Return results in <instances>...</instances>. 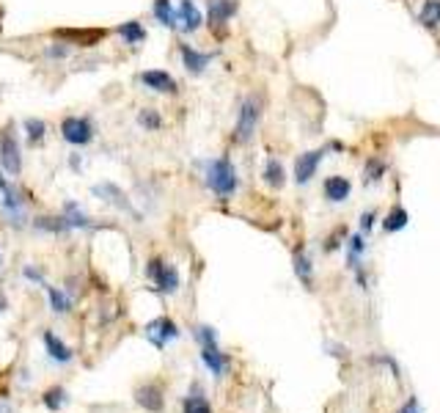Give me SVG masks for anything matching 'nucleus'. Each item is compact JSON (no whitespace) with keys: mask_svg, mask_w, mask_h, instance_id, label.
Instances as JSON below:
<instances>
[{"mask_svg":"<svg viewBox=\"0 0 440 413\" xmlns=\"http://www.w3.org/2000/svg\"><path fill=\"white\" fill-rule=\"evenodd\" d=\"M22 276H25V279H28V281H33V284H47V281H44V276H41V270H33L31 265H25V267H22Z\"/></svg>","mask_w":440,"mask_h":413,"instance_id":"33","label":"nucleus"},{"mask_svg":"<svg viewBox=\"0 0 440 413\" xmlns=\"http://www.w3.org/2000/svg\"><path fill=\"white\" fill-rule=\"evenodd\" d=\"M0 413H14V411H11V405H8L6 400H0Z\"/></svg>","mask_w":440,"mask_h":413,"instance_id":"37","label":"nucleus"},{"mask_svg":"<svg viewBox=\"0 0 440 413\" xmlns=\"http://www.w3.org/2000/svg\"><path fill=\"white\" fill-rule=\"evenodd\" d=\"M119 33H122V39H124V44H141L143 39H146V28L138 23V20H127L119 25Z\"/></svg>","mask_w":440,"mask_h":413,"instance_id":"23","label":"nucleus"},{"mask_svg":"<svg viewBox=\"0 0 440 413\" xmlns=\"http://www.w3.org/2000/svg\"><path fill=\"white\" fill-rule=\"evenodd\" d=\"M63 221L69 223V229H91V226H94L91 218H89L75 201H66V204H63Z\"/></svg>","mask_w":440,"mask_h":413,"instance_id":"20","label":"nucleus"},{"mask_svg":"<svg viewBox=\"0 0 440 413\" xmlns=\"http://www.w3.org/2000/svg\"><path fill=\"white\" fill-rule=\"evenodd\" d=\"M33 226L39 229V231H50V234H66L69 231V223L63 221V215H39V218H33Z\"/></svg>","mask_w":440,"mask_h":413,"instance_id":"22","label":"nucleus"},{"mask_svg":"<svg viewBox=\"0 0 440 413\" xmlns=\"http://www.w3.org/2000/svg\"><path fill=\"white\" fill-rule=\"evenodd\" d=\"M44 289H47V298H50V309H53L56 314H69V312H72V298H69L63 289L50 286V284H44Z\"/></svg>","mask_w":440,"mask_h":413,"instance_id":"21","label":"nucleus"},{"mask_svg":"<svg viewBox=\"0 0 440 413\" xmlns=\"http://www.w3.org/2000/svg\"><path fill=\"white\" fill-rule=\"evenodd\" d=\"M176 20H179V28L185 33H195L201 28V23H204V17H201V11H198V6H195L193 0H182V3H179Z\"/></svg>","mask_w":440,"mask_h":413,"instance_id":"14","label":"nucleus"},{"mask_svg":"<svg viewBox=\"0 0 440 413\" xmlns=\"http://www.w3.org/2000/svg\"><path fill=\"white\" fill-rule=\"evenodd\" d=\"M377 221V215L375 212H363V218H361V231L366 234V231H372V226Z\"/></svg>","mask_w":440,"mask_h":413,"instance_id":"34","label":"nucleus"},{"mask_svg":"<svg viewBox=\"0 0 440 413\" xmlns=\"http://www.w3.org/2000/svg\"><path fill=\"white\" fill-rule=\"evenodd\" d=\"M349 191H352V185H349V179L344 177H328L325 179V196H328V201H333V204H342L349 198Z\"/></svg>","mask_w":440,"mask_h":413,"instance_id":"17","label":"nucleus"},{"mask_svg":"<svg viewBox=\"0 0 440 413\" xmlns=\"http://www.w3.org/2000/svg\"><path fill=\"white\" fill-rule=\"evenodd\" d=\"M264 182H267L270 188H283V182H286L283 165L276 158H270L267 163H264Z\"/></svg>","mask_w":440,"mask_h":413,"instance_id":"25","label":"nucleus"},{"mask_svg":"<svg viewBox=\"0 0 440 413\" xmlns=\"http://www.w3.org/2000/svg\"><path fill=\"white\" fill-rule=\"evenodd\" d=\"M380 174H382V163L380 160H369V165H366V182L380 179Z\"/></svg>","mask_w":440,"mask_h":413,"instance_id":"32","label":"nucleus"},{"mask_svg":"<svg viewBox=\"0 0 440 413\" xmlns=\"http://www.w3.org/2000/svg\"><path fill=\"white\" fill-rule=\"evenodd\" d=\"M138 125L146 129V132H157V129H162V116H160L155 108H143L138 113Z\"/></svg>","mask_w":440,"mask_h":413,"instance_id":"26","label":"nucleus"},{"mask_svg":"<svg viewBox=\"0 0 440 413\" xmlns=\"http://www.w3.org/2000/svg\"><path fill=\"white\" fill-rule=\"evenodd\" d=\"M6 309H8V300H6V295L0 292V312H6Z\"/></svg>","mask_w":440,"mask_h":413,"instance_id":"38","label":"nucleus"},{"mask_svg":"<svg viewBox=\"0 0 440 413\" xmlns=\"http://www.w3.org/2000/svg\"><path fill=\"white\" fill-rule=\"evenodd\" d=\"M152 11H155V17H157L160 25H165V28H179V20H176V8L171 6V0H155L152 3Z\"/></svg>","mask_w":440,"mask_h":413,"instance_id":"19","label":"nucleus"},{"mask_svg":"<svg viewBox=\"0 0 440 413\" xmlns=\"http://www.w3.org/2000/svg\"><path fill=\"white\" fill-rule=\"evenodd\" d=\"M3 210H6V215L11 218V223L17 229L25 226V198H22V193L17 191V188H11V185L3 188Z\"/></svg>","mask_w":440,"mask_h":413,"instance_id":"9","label":"nucleus"},{"mask_svg":"<svg viewBox=\"0 0 440 413\" xmlns=\"http://www.w3.org/2000/svg\"><path fill=\"white\" fill-rule=\"evenodd\" d=\"M135 402L149 413H162L165 408V400H162V388L157 383H146V386H138L135 388Z\"/></svg>","mask_w":440,"mask_h":413,"instance_id":"10","label":"nucleus"},{"mask_svg":"<svg viewBox=\"0 0 440 413\" xmlns=\"http://www.w3.org/2000/svg\"><path fill=\"white\" fill-rule=\"evenodd\" d=\"M322 158H325V152L316 149V152H306V155H300V158L295 160V182H297V185L311 182V177L316 174Z\"/></svg>","mask_w":440,"mask_h":413,"instance_id":"11","label":"nucleus"},{"mask_svg":"<svg viewBox=\"0 0 440 413\" xmlns=\"http://www.w3.org/2000/svg\"><path fill=\"white\" fill-rule=\"evenodd\" d=\"M385 231H402L405 226H408V212L399 207V210H391V215L385 218Z\"/></svg>","mask_w":440,"mask_h":413,"instance_id":"31","label":"nucleus"},{"mask_svg":"<svg viewBox=\"0 0 440 413\" xmlns=\"http://www.w3.org/2000/svg\"><path fill=\"white\" fill-rule=\"evenodd\" d=\"M179 53H182V64H185L190 75H204V69L212 64V53H201L190 44H182Z\"/></svg>","mask_w":440,"mask_h":413,"instance_id":"13","label":"nucleus"},{"mask_svg":"<svg viewBox=\"0 0 440 413\" xmlns=\"http://www.w3.org/2000/svg\"><path fill=\"white\" fill-rule=\"evenodd\" d=\"M6 185H8V182H6V177H3V171H0V191H3Z\"/></svg>","mask_w":440,"mask_h":413,"instance_id":"39","label":"nucleus"},{"mask_svg":"<svg viewBox=\"0 0 440 413\" xmlns=\"http://www.w3.org/2000/svg\"><path fill=\"white\" fill-rule=\"evenodd\" d=\"M41 402H44V408H47V411L56 413L63 405V402H66V391H63L61 386H53V388H47V391H44Z\"/></svg>","mask_w":440,"mask_h":413,"instance_id":"27","label":"nucleus"},{"mask_svg":"<svg viewBox=\"0 0 440 413\" xmlns=\"http://www.w3.org/2000/svg\"><path fill=\"white\" fill-rule=\"evenodd\" d=\"M259 119H261V105H259V99H256V96L242 99V105H240V113H237L234 141H237V144H248V141L253 138V132H256Z\"/></svg>","mask_w":440,"mask_h":413,"instance_id":"2","label":"nucleus"},{"mask_svg":"<svg viewBox=\"0 0 440 413\" xmlns=\"http://www.w3.org/2000/svg\"><path fill=\"white\" fill-rule=\"evenodd\" d=\"M25 135H28V141L36 146V144H41V141H44V135H47V125H44L41 119H25Z\"/></svg>","mask_w":440,"mask_h":413,"instance_id":"28","label":"nucleus"},{"mask_svg":"<svg viewBox=\"0 0 440 413\" xmlns=\"http://www.w3.org/2000/svg\"><path fill=\"white\" fill-rule=\"evenodd\" d=\"M0 163H3V171L8 177H20L22 174V155H20V144H17L11 127H6L0 132Z\"/></svg>","mask_w":440,"mask_h":413,"instance_id":"5","label":"nucleus"},{"mask_svg":"<svg viewBox=\"0 0 440 413\" xmlns=\"http://www.w3.org/2000/svg\"><path fill=\"white\" fill-rule=\"evenodd\" d=\"M141 83H143L146 89L157 91V94H176V91H179L176 80H174L168 72H162V69H149V72H143V75H141Z\"/></svg>","mask_w":440,"mask_h":413,"instance_id":"12","label":"nucleus"},{"mask_svg":"<svg viewBox=\"0 0 440 413\" xmlns=\"http://www.w3.org/2000/svg\"><path fill=\"white\" fill-rule=\"evenodd\" d=\"M201 361H204V367L215 375V378H220L226 369H228V358L220 352L218 342H209V345H201Z\"/></svg>","mask_w":440,"mask_h":413,"instance_id":"15","label":"nucleus"},{"mask_svg":"<svg viewBox=\"0 0 440 413\" xmlns=\"http://www.w3.org/2000/svg\"><path fill=\"white\" fill-rule=\"evenodd\" d=\"M146 276H149V281H155V286H157L160 292L174 295V292L179 289V270H176L174 265L162 262L160 256L146 262Z\"/></svg>","mask_w":440,"mask_h":413,"instance_id":"3","label":"nucleus"},{"mask_svg":"<svg viewBox=\"0 0 440 413\" xmlns=\"http://www.w3.org/2000/svg\"><path fill=\"white\" fill-rule=\"evenodd\" d=\"M41 339H44V348H47V355L53 358V361H58V364H69L72 358H75V352L66 348V342H61L53 331H44L41 333Z\"/></svg>","mask_w":440,"mask_h":413,"instance_id":"16","label":"nucleus"},{"mask_svg":"<svg viewBox=\"0 0 440 413\" xmlns=\"http://www.w3.org/2000/svg\"><path fill=\"white\" fill-rule=\"evenodd\" d=\"M399 413H421V405H418V400H415V397H410L408 402H405V408H402Z\"/></svg>","mask_w":440,"mask_h":413,"instance_id":"36","label":"nucleus"},{"mask_svg":"<svg viewBox=\"0 0 440 413\" xmlns=\"http://www.w3.org/2000/svg\"><path fill=\"white\" fill-rule=\"evenodd\" d=\"M237 8H240L237 0H209L207 3V25L209 28H223L237 14Z\"/></svg>","mask_w":440,"mask_h":413,"instance_id":"8","label":"nucleus"},{"mask_svg":"<svg viewBox=\"0 0 440 413\" xmlns=\"http://www.w3.org/2000/svg\"><path fill=\"white\" fill-rule=\"evenodd\" d=\"M421 23L429 25V28L440 25V0H427V3H424V8H421Z\"/></svg>","mask_w":440,"mask_h":413,"instance_id":"29","label":"nucleus"},{"mask_svg":"<svg viewBox=\"0 0 440 413\" xmlns=\"http://www.w3.org/2000/svg\"><path fill=\"white\" fill-rule=\"evenodd\" d=\"M207 185H209V191L215 193L218 198H228V196H234L237 188H240V177H237V168H234V163L228 158H218V160H209V165H207Z\"/></svg>","mask_w":440,"mask_h":413,"instance_id":"1","label":"nucleus"},{"mask_svg":"<svg viewBox=\"0 0 440 413\" xmlns=\"http://www.w3.org/2000/svg\"><path fill=\"white\" fill-rule=\"evenodd\" d=\"M295 276L303 281L306 286H311L314 281V267H311V259L303 254V251H295Z\"/></svg>","mask_w":440,"mask_h":413,"instance_id":"24","label":"nucleus"},{"mask_svg":"<svg viewBox=\"0 0 440 413\" xmlns=\"http://www.w3.org/2000/svg\"><path fill=\"white\" fill-rule=\"evenodd\" d=\"M182 408H185V413H212V405H209V402H207V397H201V394L185 397Z\"/></svg>","mask_w":440,"mask_h":413,"instance_id":"30","label":"nucleus"},{"mask_svg":"<svg viewBox=\"0 0 440 413\" xmlns=\"http://www.w3.org/2000/svg\"><path fill=\"white\" fill-rule=\"evenodd\" d=\"M143 331H146V339H149L157 350H162L168 342H174V339H179V325H176L171 317L152 319Z\"/></svg>","mask_w":440,"mask_h":413,"instance_id":"6","label":"nucleus"},{"mask_svg":"<svg viewBox=\"0 0 440 413\" xmlns=\"http://www.w3.org/2000/svg\"><path fill=\"white\" fill-rule=\"evenodd\" d=\"M66 53H69V50H66V44H58V47L53 44V47H47V56H50V58H63Z\"/></svg>","mask_w":440,"mask_h":413,"instance_id":"35","label":"nucleus"},{"mask_svg":"<svg viewBox=\"0 0 440 413\" xmlns=\"http://www.w3.org/2000/svg\"><path fill=\"white\" fill-rule=\"evenodd\" d=\"M91 193L94 196H102L108 204H113L116 210H122V212H127V215H132L135 221H141V212L132 207V201L127 198V193L119 188V185H113V182H102V185H94L91 188Z\"/></svg>","mask_w":440,"mask_h":413,"instance_id":"7","label":"nucleus"},{"mask_svg":"<svg viewBox=\"0 0 440 413\" xmlns=\"http://www.w3.org/2000/svg\"><path fill=\"white\" fill-rule=\"evenodd\" d=\"M105 33L108 31H99V28H94V31H72V28H66V31H56V36L66 39V42H83L80 47H94L99 39H105Z\"/></svg>","mask_w":440,"mask_h":413,"instance_id":"18","label":"nucleus"},{"mask_svg":"<svg viewBox=\"0 0 440 413\" xmlns=\"http://www.w3.org/2000/svg\"><path fill=\"white\" fill-rule=\"evenodd\" d=\"M61 135L72 146H89L94 141V125L86 116H66L61 122Z\"/></svg>","mask_w":440,"mask_h":413,"instance_id":"4","label":"nucleus"}]
</instances>
